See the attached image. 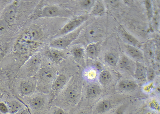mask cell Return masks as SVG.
Listing matches in <instances>:
<instances>
[{
    "mask_svg": "<svg viewBox=\"0 0 160 114\" xmlns=\"http://www.w3.org/2000/svg\"><path fill=\"white\" fill-rule=\"evenodd\" d=\"M79 77L72 76L64 88L55 97V100L71 106L77 105L81 100L82 84Z\"/></svg>",
    "mask_w": 160,
    "mask_h": 114,
    "instance_id": "obj_1",
    "label": "cell"
},
{
    "mask_svg": "<svg viewBox=\"0 0 160 114\" xmlns=\"http://www.w3.org/2000/svg\"><path fill=\"white\" fill-rule=\"evenodd\" d=\"M58 73L57 70L50 66L41 67L35 75L37 88L39 92L47 93L50 91L52 84Z\"/></svg>",
    "mask_w": 160,
    "mask_h": 114,
    "instance_id": "obj_2",
    "label": "cell"
},
{
    "mask_svg": "<svg viewBox=\"0 0 160 114\" xmlns=\"http://www.w3.org/2000/svg\"><path fill=\"white\" fill-rule=\"evenodd\" d=\"M82 30V27H80L72 32L56 38L50 42V46L60 50L67 48L76 40Z\"/></svg>",
    "mask_w": 160,
    "mask_h": 114,
    "instance_id": "obj_3",
    "label": "cell"
},
{
    "mask_svg": "<svg viewBox=\"0 0 160 114\" xmlns=\"http://www.w3.org/2000/svg\"><path fill=\"white\" fill-rule=\"evenodd\" d=\"M71 11L62 7L55 5L45 6L41 10L40 15L46 18L68 17Z\"/></svg>",
    "mask_w": 160,
    "mask_h": 114,
    "instance_id": "obj_4",
    "label": "cell"
},
{
    "mask_svg": "<svg viewBox=\"0 0 160 114\" xmlns=\"http://www.w3.org/2000/svg\"><path fill=\"white\" fill-rule=\"evenodd\" d=\"M86 15H81L71 20L65 24L54 36L56 38L72 32L78 28L88 18Z\"/></svg>",
    "mask_w": 160,
    "mask_h": 114,
    "instance_id": "obj_5",
    "label": "cell"
},
{
    "mask_svg": "<svg viewBox=\"0 0 160 114\" xmlns=\"http://www.w3.org/2000/svg\"><path fill=\"white\" fill-rule=\"evenodd\" d=\"M27 101L32 109L39 111L42 109L49 102V98L47 94L38 92L26 97Z\"/></svg>",
    "mask_w": 160,
    "mask_h": 114,
    "instance_id": "obj_6",
    "label": "cell"
},
{
    "mask_svg": "<svg viewBox=\"0 0 160 114\" xmlns=\"http://www.w3.org/2000/svg\"><path fill=\"white\" fill-rule=\"evenodd\" d=\"M37 88L36 79L32 77L21 82L18 87V91L22 96L28 97L34 94Z\"/></svg>",
    "mask_w": 160,
    "mask_h": 114,
    "instance_id": "obj_7",
    "label": "cell"
},
{
    "mask_svg": "<svg viewBox=\"0 0 160 114\" xmlns=\"http://www.w3.org/2000/svg\"><path fill=\"white\" fill-rule=\"evenodd\" d=\"M41 56L38 54H33L29 58L26 63L27 77L32 78L36 75L41 67Z\"/></svg>",
    "mask_w": 160,
    "mask_h": 114,
    "instance_id": "obj_8",
    "label": "cell"
},
{
    "mask_svg": "<svg viewBox=\"0 0 160 114\" xmlns=\"http://www.w3.org/2000/svg\"><path fill=\"white\" fill-rule=\"evenodd\" d=\"M71 77L68 76L65 74H58L51 86L50 91L53 95L52 100H53L58 94L64 88Z\"/></svg>",
    "mask_w": 160,
    "mask_h": 114,
    "instance_id": "obj_9",
    "label": "cell"
},
{
    "mask_svg": "<svg viewBox=\"0 0 160 114\" xmlns=\"http://www.w3.org/2000/svg\"><path fill=\"white\" fill-rule=\"evenodd\" d=\"M99 35L100 31L97 27L94 26H90L83 32L81 31L78 38L79 37L80 42L90 43V44L96 40Z\"/></svg>",
    "mask_w": 160,
    "mask_h": 114,
    "instance_id": "obj_10",
    "label": "cell"
},
{
    "mask_svg": "<svg viewBox=\"0 0 160 114\" xmlns=\"http://www.w3.org/2000/svg\"><path fill=\"white\" fill-rule=\"evenodd\" d=\"M100 85L96 82L88 83L85 91L86 98L92 99L99 96L101 93L102 89Z\"/></svg>",
    "mask_w": 160,
    "mask_h": 114,
    "instance_id": "obj_11",
    "label": "cell"
},
{
    "mask_svg": "<svg viewBox=\"0 0 160 114\" xmlns=\"http://www.w3.org/2000/svg\"><path fill=\"white\" fill-rule=\"evenodd\" d=\"M117 88L122 92H132L135 90L138 87L137 83L131 79H122L119 81L117 85Z\"/></svg>",
    "mask_w": 160,
    "mask_h": 114,
    "instance_id": "obj_12",
    "label": "cell"
},
{
    "mask_svg": "<svg viewBox=\"0 0 160 114\" xmlns=\"http://www.w3.org/2000/svg\"><path fill=\"white\" fill-rule=\"evenodd\" d=\"M126 53L131 58L140 62L144 60V55L142 52L135 46L131 45H126L125 47Z\"/></svg>",
    "mask_w": 160,
    "mask_h": 114,
    "instance_id": "obj_13",
    "label": "cell"
},
{
    "mask_svg": "<svg viewBox=\"0 0 160 114\" xmlns=\"http://www.w3.org/2000/svg\"><path fill=\"white\" fill-rule=\"evenodd\" d=\"M147 69L141 62H136L134 72V76L135 78L141 82L147 81Z\"/></svg>",
    "mask_w": 160,
    "mask_h": 114,
    "instance_id": "obj_14",
    "label": "cell"
},
{
    "mask_svg": "<svg viewBox=\"0 0 160 114\" xmlns=\"http://www.w3.org/2000/svg\"><path fill=\"white\" fill-rule=\"evenodd\" d=\"M99 73L95 68H88L82 72V78L88 83L96 82L97 80Z\"/></svg>",
    "mask_w": 160,
    "mask_h": 114,
    "instance_id": "obj_15",
    "label": "cell"
},
{
    "mask_svg": "<svg viewBox=\"0 0 160 114\" xmlns=\"http://www.w3.org/2000/svg\"><path fill=\"white\" fill-rule=\"evenodd\" d=\"M114 106V103L109 99H104L99 101L97 105L96 111L98 113H103L111 109Z\"/></svg>",
    "mask_w": 160,
    "mask_h": 114,
    "instance_id": "obj_16",
    "label": "cell"
},
{
    "mask_svg": "<svg viewBox=\"0 0 160 114\" xmlns=\"http://www.w3.org/2000/svg\"><path fill=\"white\" fill-rule=\"evenodd\" d=\"M9 111V113L15 114L19 111L25 107V105L19 101L12 100L6 102Z\"/></svg>",
    "mask_w": 160,
    "mask_h": 114,
    "instance_id": "obj_17",
    "label": "cell"
},
{
    "mask_svg": "<svg viewBox=\"0 0 160 114\" xmlns=\"http://www.w3.org/2000/svg\"><path fill=\"white\" fill-rule=\"evenodd\" d=\"M112 79V76L110 72L104 70L99 73L97 80L101 86H105L111 82Z\"/></svg>",
    "mask_w": 160,
    "mask_h": 114,
    "instance_id": "obj_18",
    "label": "cell"
},
{
    "mask_svg": "<svg viewBox=\"0 0 160 114\" xmlns=\"http://www.w3.org/2000/svg\"><path fill=\"white\" fill-rule=\"evenodd\" d=\"M48 54L52 60L56 64L60 63L65 57L64 54L60 50L54 48L50 50Z\"/></svg>",
    "mask_w": 160,
    "mask_h": 114,
    "instance_id": "obj_19",
    "label": "cell"
},
{
    "mask_svg": "<svg viewBox=\"0 0 160 114\" xmlns=\"http://www.w3.org/2000/svg\"><path fill=\"white\" fill-rule=\"evenodd\" d=\"M105 11L104 5L102 1L95 2L92 8L91 13L95 16H100L103 14Z\"/></svg>",
    "mask_w": 160,
    "mask_h": 114,
    "instance_id": "obj_20",
    "label": "cell"
},
{
    "mask_svg": "<svg viewBox=\"0 0 160 114\" xmlns=\"http://www.w3.org/2000/svg\"><path fill=\"white\" fill-rule=\"evenodd\" d=\"M85 52L87 57L92 59H96L98 54V52L96 46L92 43L88 45L86 49Z\"/></svg>",
    "mask_w": 160,
    "mask_h": 114,
    "instance_id": "obj_21",
    "label": "cell"
},
{
    "mask_svg": "<svg viewBox=\"0 0 160 114\" xmlns=\"http://www.w3.org/2000/svg\"><path fill=\"white\" fill-rule=\"evenodd\" d=\"M16 10L15 7L13 6H10L6 11L4 14V20L8 23L13 22L16 16Z\"/></svg>",
    "mask_w": 160,
    "mask_h": 114,
    "instance_id": "obj_22",
    "label": "cell"
},
{
    "mask_svg": "<svg viewBox=\"0 0 160 114\" xmlns=\"http://www.w3.org/2000/svg\"><path fill=\"white\" fill-rule=\"evenodd\" d=\"M105 62L112 66H115L117 65L118 60L116 56L112 53L106 54L104 58Z\"/></svg>",
    "mask_w": 160,
    "mask_h": 114,
    "instance_id": "obj_23",
    "label": "cell"
},
{
    "mask_svg": "<svg viewBox=\"0 0 160 114\" xmlns=\"http://www.w3.org/2000/svg\"><path fill=\"white\" fill-rule=\"evenodd\" d=\"M29 34L32 39L38 40L41 38L42 34L41 29L36 27L30 30Z\"/></svg>",
    "mask_w": 160,
    "mask_h": 114,
    "instance_id": "obj_24",
    "label": "cell"
},
{
    "mask_svg": "<svg viewBox=\"0 0 160 114\" xmlns=\"http://www.w3.org/2000/svg\"><path fill=\"white\" fill-rule=\"evenodd\" d=\"M130 65L129 59L125 56H122L118 60L117 65L120 68L124 69L127 68Z\"/></svg>",
    "mask_w": 160,
    "mask_h": 114,
    "instance_id": "obj_25",
    "label": "cell"
},
{
    "mask_svg": "<svg viewBox=\"0 0 160 114\" xmlns=\"http://www.w3.org/2000/svg\"><path fill=\"white\" fill-rule=\"evenodd\" d=\"M155 88V86L153 81L147 82L142 87L143 92L145 94H150Z\"/></svg>",
    "mask_w": 160,
    "mask_h": 114,
    "instance_id": "obj_26",
    "label": "cell"
},
{
    "mask_svg": "<svg viewBox=\"0 0 160 114\" xmlns=\"http://www.w3.org/2000/svg\"><path fill=\"white\" fill-rule=\"evenodd\" d=\"M72 54L75 58L82 59L84 55V50L82 47H76L72 49Z\"/></svg>",
    "mask_w": 160,
    "mask_h": 114,
    "instance_id": "obj_27",
    "label": "cell"
},
{
    "mask_svg": "<svg viewBox=\"0 0 160 114\" xmlns=\"http://www.w3.org/2000/svg\"><path fill=\"white\" fill-rule=\"evenodd\" d=\"M95 2V0H81L79 2L80 6L83 8L88 10L91 9Z\"/></svg>",
    "mask_w": 160,
    "mask_h": 114,
    "instance_id": "obj_28",
    "label": "cell"
},
{
    "mask_svg": "<svg viewBox=\"0 0 160 114\" xmlns=\"http://www.w3.org/2000/svg\"><path fill=\"white\" fill-rule=\"evenodd\" d=\"M123 36L124 39L129 43L131 44V45L134 46L139 45V43L138 41L129 34L124 32Z\"/></svg>",
    "mask_w": 160,
    "mask_h": 114,
    "instance_id": "obj_29",
    "label": "cell"
},
{
    "mask_svg": "<svg viewBox=\"0 0 160 114\" xmlns=\"http://www.w3.org/2000/svg\"><path fill=\"white\" fill-rule=\"evenodd\" d=\"M156 73L155 70L152 68L147 69L146 79L147 82L153 81L156 76Z\"/></svg>",
    "mask_w": 160,
    "mask_h": 114,
    "instance_id": "obj_30",
    "label": "cell"
},
{
    "mask_svg": "<svg viewBox=\"0 0 160 114\" xmlns=\"http://www.w3.org/2000/svg\"><path fill=\"white\" fill-rule=\"evenodd\" d=\"M145 5L148 17L149 19H150L152 17L153 14L152 8L151 1H145Z\"/></svg>",
    "mask_w": 160,
    "mask_h": 114,
    "instance_id": "obj_31",
    "label": "cell"
},
{
    "mask_svg": "<svg viewBox=\"0 0 160 114\" xmlns=\"http://www.w3.org/2000/svg\"><path fill=\"white\" fill-rule=\"evenodd\" d=\"M150 108L157 111H159L160 105L158 101L153 99L149 103Z\"/></svg>",
    "mask_w": 160,
    "mask_h": 114,
    "instance_id": "obj_32",
    "label": "cell"
},
{
    "mask_svg": "<svg viewBox=\"0 0 160 114\" xmlns=\"http://www.w3.org/2000/svg\"><path fill=\"white\" fill-rule=\"evenodd\" d=\"M47 114H66L64 110L61 107L55 106Z\"/></svg>",
    "mask_w": 160,
    "mask_h": 114,
    "instance_id": "obj_33",
    "label": "cell"
},
{
    "mask_svg": "<svg viewBox=\"0 0 160 114\" xmlns=\"http://www.w3.org/2000/svg\"><path fill=\"white\" fill-rule=\"evenodd\" d=\"M8 26V23L4 19L0 20V36L6 31Z\"/></svg>",
    "mask_w": 160,
    "mask_h": 114,
    "instance_id": "obj_34",
    "label": "cell"
},
{
    "mask_svg": "<svg viewBox=\"0 0 160 114\" xmlns=\"http://www.w3.org/2000/svg\"><path fill=\"white\" fill-rule=\"evenodd\" d=\"M0 112L3 114L9 113L8 108L6 102H0Z\"/></svg>",
    "mask_w": 160,
    "mask_h": 114,
    "instance_id": "obj_35",
    "label": "cell"
},
{
    "mask_svg": "<svg viewBox=\"0 0 160 114\" xmlns=\"http://www.w3.org/2000/svg\"><path fill=\"white\" fill-rule=\"evenodd\" d=\"M159 22V18L158 14H155L153 18L152 24L155 28L157 27L158 26Z\"/></svg>",
    "mask_w": 160,
    "mask_h": 114,
    "instance_id": "obj_36",
    "label": "cell"
},
{
    "mask_svg": "<svg viewBox=\"0 0 160 114\" xmlns=\"http://www.w3.org/2000/svg\"><path fill=\"white\" fill-rule=\"evenodd\" d=\"M125 107V105L121 106L117 109L115 114H124Z\"/></svg>",
    "mask_w": 160,
    "mask_h": 114,
    "instance_id": "obj_37",
    "label": "cell"
},
{
    "mask_svg": "<svg viewBox=\"0 0 160 114\" xmlns=\"http://www.w3.org/2000/svg\"><path fill=\"white\" fill-rule=\"evenodd\" d=\"M15 114H30V113L28 108L25 106Z\"/></svg>",
    "mask_w": 160,
    "mask_h": 114,
    "instance_id": "obj_38",
    "label": "cell"
},
{
    "mask_svg": "<svg viewBox=\"0 0 160 114\" xmlns=\"http://www.w3.org/2000/svg\"><path fill=\"white\" fill-rule=\"evenodd\" d=\"M76 114H91V112L88 109L83 108L79 110Z\"/></svg>",
    "mask_w": 160,
    "mask_h": 114,
    "instance_id": "obj_39",
    "label": "cell"
},
{
    "mask_svg": "<svg viewBox=\"0 0 160 114\" xmlns=\"http://www.w3.org/2000/svg\"><path fill=\"white\" fill-rule=\"evenodd\" d=\"M107 2L108 4L112 6H115L118 3V0H107Z\"/></svg>",
    "mask_w": 160,
    "mask_h": 114,
    "instance_id": "obj_40",
    "label": "cell"
},
{
    "mask_svg": "<svg viewBox=\"0 0 160 114\" xmlns=\"http://www.w3.org/2000/svg\"><path fill=\"white\" fill-rule=\"evenodd\" d=\"M151 109V108H150ZM144 114H159L158 113V111H154L152 109H148L146 110L145 112H144Z\"/></svg>",
    "mask_w": 160,
    "mask_h": 114,
    "instance_id": "obj_41",
    "label": "cell"
},
{
    "mask_svg": "<svg viewBox=\"0 0 160 114\" xmlns=\"http://www.w3.org/2000/svg\"><path fill=\"white\" fill-rule=\"evenodd\" d=\"M4 56V53L0 51V62L2 60Z\"/></svg>",
    "mask_w": 160,
    "mask_h": 114,
    "instance_id": "obj_42",
    "label": "cell"
},
{
    "mask_svg": "<svg viewBox=\"0 0 160 114\" xmlns=\"http://www.w3.org/2000/svg\"><path fill=\"white\" fill-rule=\"evenodd\" d=\"M2 87H1V86H0V92L1 91H2Z\"/></svg>",
    "mask_w": 160,
    "mask_h": 114,
    "instance_id": "obj_43",
    "label": "cell"
}]
</instances>
